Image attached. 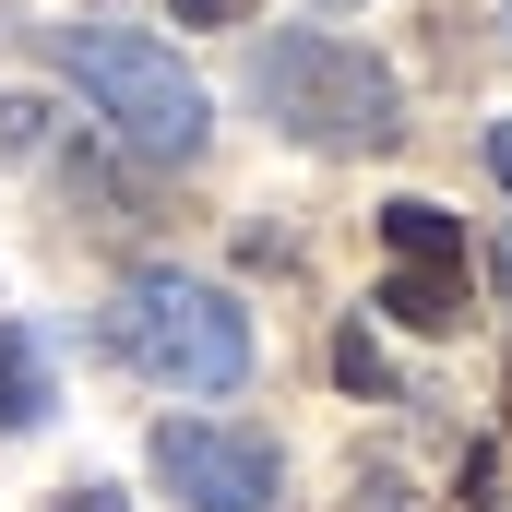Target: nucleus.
Here are the masks:
<instances>
[{
    "mask_svg": "<svg viewBox=\"0 0 512 512\" xmlns=\"http://www.w3.org/2000/svg\"><path fill=\"white\" fill-rule=\"evenodd\" d=\"M251 96H262V120L286 143H310V155H393L405 143V84L358 36H334V24H274L251 48Z\"/></svg>",
    "mask_w": 512,
    "mask_h": 512,
    "instance_id": "1",
    "label": "nucleus"
},
{
    "mask_svg": "<svg viewBox=\"0 0 512 512\" xmlns=\"http://www.w3.org/2000/svg\"><path fill=\"white\" fill-rule=\"evenodd\" d=\"M60 72L96 96V120L120 131L143 167H191L203 155V131H215V96L191 84V60L179 48H155L143 24H60Z\"/></svg>",
    "mask_w": 512,
    "mask_h": 512,
    "instance_id": "2",
    "label": "nucleus"
},
{
    "mask_svg": "<svg viewBox=\"0 0 512 512\" xmlns=\"http://www.w3.org/2000/svg\"><path fill=\"white\" fill-rule=\"evenodd\" d=\"M108 346H120L143 382L167 393H239L251 382V310L179 262H143L120 298H108Z\"/></svg>",
    "mask_w": 512,
    "mask_h": 512,
    "instance_id": "3",
    "label": "nucleus"
},
{
    "mask_svg": "<svg viewBox=\"0 0 512 512\" xmlns=\"http://www.w3.org/2000/svg\"><path fill=\"white\" fill-rule=\"evenodd\" d=\"M155 477L179 512H274L286 501V465L262 429H215V417H167L155 429Z\"/></svg>",
    "mask_w": 512,
    "mask_h": 512,
    "instance_id": "4",
    "label": "nucleus"
},
{
    "mask_svg": "<svg viewBox=\"0 0 512 512\" xmlns=\"http://www.w3.org/2000/svg\"><path fill=\"white\" fill-rule=\"evenodd\" d=\"M48 405H60V370H48V334L0 322V429H36Z\"/></svg>",
    "mask_w": 512,
    "mask_h": 512,
    "instance_id": "5",
    "label": "nucleus"
},
{
    "mask_svg": "<svg viewBox=\"0 0 512 512\" xmlns=\"http://www.w3.org/2000/svg\"><path fill=\"white\" fill-rule=\"evenodd\" d=\"M382 310L405 322V334H453V322H465V274H441V262H393V274H382Z\"/></svg>",
    "mask_w": 512,
    "mask_h": 512,
    "instance_id": "6",
    "label": "nucleus"
},
{
    "mask_svg": "<svg viewBox=\"0 0 512 512\" xmlns=\"http://www.w3.org/2000/svg\"><path fill=\"white\" fill-rule=\"evenodd\" d=\"M382 251H393V262H441V274H465V227H453L441 203L405 191V203H382Z\"/></svg>",
    "mask_w": 512,
    "mask_h": 512,
    "instance_id": "7",
    "label": "nucleus"
},
{
    "mask_svg": "<svg viewBox=\"0 0 512 512\" xmlns=\"http://www.w3.org/2000/svg\"><path fill=\"white\" fill-rule=\"evenodd\" d=\"M334 382H358V393H393V370H382V346H370L358 322L334 334Z\"/></svg>",
    "mask_w": 512,
    "mask_h": 512,
    "instance_id": "8",
    "label": "nucleus"
},
{
    "mask_svg": "<svg viewBox=\"0 0 512 512\" xmlns=\"http://www.w3.org/2000/svg\"><path fill=\"white\" fill-rule=\"evenodd\" d=\"M167 12H179V24H227L239 0H167Z\"/></svg>",
    "mask_w": 512,
    "mask_h": 512,
    "instance_id": "9",
    "label": "nucleus"
},
{
    "mask_svg": "<svg viewBox=\"0 0 512 512\" xmlns=\"http://www.w3.org/2000/svg\"><path fill=\"white\" fill-rule=\"evenodd\" d=\"M489 179H501V191H512V120L489 131Z\"/></svg>",
    "mask_w": 512,
    "mask_h": 512,
    "instance_id": "10",
    "label": "nucleus"
},
{
    "mask_svg": "<svg viewBox=\"0 0 512 512\" xmlns=\"http://www.w3.org/2000/svg\"><path fill=\"white\" fill-rule=\"evenodd\" d=\"M60 512H120V501H108V489H72V501H60Z\"/></svg>",
    "mask_w": 512,
    "mask_h": 512,
    "instance_id": "11",
    "label": "nucleus"
}]
</instances>
